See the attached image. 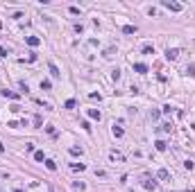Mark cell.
I'll list each match as a JSON object with an SVG mask.
<instances>
[{
    "instance_id": "3",
    "label": "cell",
    "mask_w": 195,
    "mask_h": 192,
    "mask_svg": "<svg viewBox=\"0 0 195 192\" xmlns=\"http://www.w3.org/2000/svg\"><path fill=\"white\" fill-rule=\"evenodd\" d=\"M48 70H50V75L55 77V79H59V77H62V72H59V68H57V63H48Z\"/></svg>"
},
{
    "instance_id": "13",
    "label": "cell",
    "mask_w": 195,
    "mask_h": 192,
    "mask_svg": "<svg viewBox=\"0 0 195 192\" xmlns=\"http://www.w3.org/2000/svg\"><path fill=\"white\" fill-rule=\"evenodd\" d=\"M70 156H82V147H70Z\"/></svg>"
},
{
    "instance_id": "2",
    "label": "cell",
    "mask_w": 195,
    "mask_h": 192,
    "mask_svg": "<svg viewBox=\"0 0 195 192\" xmlns=\"http://www.w3.org/2000/svg\"><path fill=\"white\" fill-rule=\"evenodd\" d=\"M177 57H179V50H177V48H168V50H166V59L168 61H175Z\"/></svg>"
},
{
    "instance_id": "5",
    "label": "cell",
    "mask_w": 195,
    "mask_h": 192,
    "mask_svg": "<svg viewBox=\"0 0 195 192\" xmlns=\"http://www.w3.org/2000/svg\"><path fill=\"white\" fill-rule=\"evenodd\" d=\"M0 93H2V97H9V100H18V97H21L18 93H14V91H7V88H5V91H0Z\"/></svg>"
},
{
    "instance_id": "11",
    "label": "cell",
    "mask_w": 195,
    "mask_h": 192,
    "mask_svg": "<svg viewBox=\"0 0 195 192\" xmlns=\"http://www.w3.org/2000/svg\"><path fill=\"white\" fill-rule=\"evenodd\" d=\"M46 167H48V170H50V172H55V170H57V163L48 158V161H46Z\"/></svg>"
},
{
    "instance_id": "8",
    "label": "cell",
    "mask_w": 195,
    "mask_h": 192,
    "mask_svg": "<svg viewBox=\"0 0 195 192\" xmlns=\"http://www.w3.org/2000/svg\"><path fill=\"white\" fill-rule=\"evenodd\" d=\"M88 118H93V120H100V118H102V115H100V111H98V109H88Z\"/></svg>"
},
{
    "instance_id": "30",
    "label": "cell",
    "mask_w": 195,
    "mask_h": 192,
    "mask_svg": "<svg viewBox=\"0 0 195 192\" xmlns=\"http://www.w3.org/2000/svg\"><path fill=\"white\" fill-rule=\"evenodd\" d=\"M14 192H23V190H21V188H16V190H14Z\"/></svg>"
},
{
    "instance_id": "27",
    "label": "cell",
    "mask_w": 195,
    "mask_h": 192,
    "mask_svg": "<svg viewBox=\"0 0 195 192\" xmlns=\"http://www.w3.org/2000/svg\"><path fill=\"white\" fill-rule=\"evenodd\" d=\"M84 188H86V185H84L82 181H77V183H75V190H84Z\"/></svg>"
},
{
    "instance_id": "16",
    "label": "cell",
    "mask_w": 195,
    "mask_h": 192,
    "mask_svg": "<svg viewBox=\"0 0 195 192\" xmlns=\"http://www.w3.org/2000/svg\"><path fill=\"white\" fill-rule=\"evenodd\" d=\"M109 156H111L113 161H125V158H123V154H118V152H111Z\"/></svg>"
},
{
    "instance_id": "20",
    "label": "cell",
    "mask_w": 195,
    "mask_h": 192,
    "mask_svg": "<svg viewBox=\"0 0 195 192\" xmlns=\"http://www.w3.org/2000/svg\"><path fill=\"white\" fill-rule=\"evenodd\" d=\"M157 176H159V179H168L170 174H168V170H159V172H157Z\"/></svg>"
},
{
    "instance_id": "6",
    "label": "cell",
    "mask_w": 195,
    "mask_h": 192,
    "mask_svg": "<svg viewBox=\"0 0 195 192\" xmlns=\"http://www.w3.org/2000/svg\"><path fill=\"white\" fill-rule=\"evenodd\" d=\"M70 170L73 172H82V170H86V165L84 163H70Z\"/></svg>"
},
{
    "instance_id": "21",
    "label": "cell",
    "mask_w": 195,
    "mask_h": 192,
    "mask_svg": "<svg viewBox=\"0 0 195 192\" xmlns=\"http://www.w3.org/2000/svg\"><path fill=\"white\" fill-rule=\"evenodd\" d=\"M111 79H113V81H118V79H120V70H118V68L111 72Z\"/></svg>"
},
{
    "instance_id": "31",
    "label": "cell",
    "mask_w": 195,
    "mask_h": 192,
    "mask_svg": "<svg viewBox=\"0 0 195 192\" xmlns=\"http://www.w3.org/2000/svg\"><path fill=\"white\" fill-rule=\"evenodd\" d=\"M0 30H2V23H0Z\"/></svg>"
},
{
    "instance_id": "23",
    "label": "cell",
    "mask_w": 195,
    "mask_h": 192,
    "mask_svg": "<svg viewBox=\"0 0 195 192\" xmlns=\"http://www.w3.org/2000/svg\"><path fill=\"white\" fill-rule=\"evenodd\" d=\"M34 158H36V161H43L46 156H43V152H34Z\"/></svg>"
},
{
    "instance_id": "29",
    "label": "cell",
    "mask_w": 195,
    "mask_h": 192,
    "mask_svg": "<svg viewBox=\"0 0 195 192\" xmlns=\"http://www.w3.org/2000/svg\"><path fill=\"white\" fill-rule=\"evenodd\" d=\"M0 152H5V145H2V142H0Z\"/></svg>"
},
{
    "instance_id": "4",
    "label": "cell",
    "mask_w": 195,
    "mask_h": 192,
    "mask_svg": "<svg viewBox=\"0 0 195 192\" xmlns=\"http://www.w3.org/2000/svg\"><path fill=\"white\" fill-rule=\"evenodd\" d=\"M25 41H27V45H30V48L41 45V39H39V36H25Z\"/></svg>"
},
{
    "instance_id": "17",
    "label": "cell",
    "mask_w": 195,
    "mask_h": 192,
    "mask_svg": "<svg viewBox=\"0 0 195 192\" xmlns=\"http://www.w3.org/2000/svg\"><path fill=\"white\" fill-rule=\"evenodd\" d=\"M170 129H172V124H170V122H166V124H161V127H159V131H166V133H168Z\"/></svg>"
},
{
    "instance_id": "9",
    "label": "cell",
    "mask_w": 195,
    "mask_h": 192,
    "mask_svg": "<svg viewBox=\"0 0 195 192\" xmlns=\"http://www.w3.org/2000/svg\"><path fill=\"white\" fill-rule=\"evenodd\" d=\"M111 133H113L116 138H123V136H125V131L120 129V127H113V129H111Z\"/></svg>"
},
{
    "instance_id": "22",
    "label": "cell",
    "mask_w": 195,
    "mask_h": 192,
    "mask_svg": "<svg viewBox=\"0 0 195 192\" xmlns=\"http://www.w3.org/2000/svg\"><path fill=\"white\" fill-rule=\"evenodd\" d=\"M9 111H11V113H18V111H21V104H11Z\"/></svg>"
},
{
    "instance_id": "7",
    "label": "cell",
    "mask_w": 195,
    "mask_h": 192,
    "mask_svg": "<svg viewBox=\"0 0 195 192\" xmlns=\"http://www.w3.org/2000/svg\"><path fill=\"white\" fill-rule=\"evenodd\" d=\"M134 70L141 72V75H145V72H148V66H145V63H134Z\"/></svg>"
},
{
    "instance_id": "1",
    "label": "cell",
    "mask_w": 195,
    "mask_h": 192,
    "mask_svg": "<svg viewBox=\"0 0 195 192\" xmlns=\"http://www.w3.org/2000/svg\"><path fill=\"white\" fill-rule=\"evenodd\" d=\"M161 5H164L166 9H170V11H182V9H184V7H182L179 2H170V0H164Z\"/></svg>"
},
{
    "instance_id": "28",
    "label": "cell",
    "mask_w": 195,
    "mask_h": 192,
    "mask_svg": "<svg viewBox=\"0 0 195 192\" xmlns=\"http://www.w3.org/2000/svg\"><path fill=\"white\" fill-rule=\"evenodd\" d=\"M0 57H7V50H5L2 45H0Z\"/></svg>"
},
{
    "instance_id": "25",
    "label": "cell",
    "mask_w": 195,
    "mask_h": 192,
    "mask_svg": "<svg viewBox=\"0 0 195 192\" xmlns=\"http://www.w3.org/2000/svg\"><path fill=\"white\" fill-rule=\"evenodd\" d=\"M82 129H84V131H91V124H88V122L84 120V122H82Z\"/></svg>"
},
{
    "instance_id": "12",
    "label": "cell",
    "mask_w": 195,
    "mask_h": 192,
    "mask_svg": "<svg viewBox=\"0 0 195 192\" xmlns=\"http://www.w3.org/2000/svg\"><path fill=\"white\" fill-rule=\"evenodd\" d=\"M134 32H136V27H134V25H125L123 27V34H134Z\"/></svg>"
},
{
    "instance_id": "10",
    "label": "cell",
    "mask_w": 195,
    "mask_h": 192,
    "mask_svg": "<svg viewBox=\"0 0 195 192\" xmlns=\"http://www.w3.org/2000/svg\"><path fill=\"white\" fill-rule=\"evenodd\" d=\"M143 54H154V45L145 43V45H143Z\"/></svg>"
},
{
    "instance_id": "15",
    "label": "cell",
    "mask_w": 195,
    "mask_h": 192,
    "mask_svg": "<svg viewBox=\"0 0 195 192\" xmlns=\"http://www.w3.org/2000/svg\"><path fill=\"white\" fill-rule=\"evenodd\" d=\"M186 75L195 77V63H190V66H186Z\"/></svg>"
},
{
    "instance_id": "14",
    "label": "cell",
    "mask_w": 195,
    "mask_h": 192,
    "mask_svg": "<svg viewBox=\"0 0 195 192\" xmlns=\"http://www.w3.org/2000/svg\"><path fill=\"white\" fill-rule=\"evenodd\" d=\"M143 188H145V190H154L157 183H154V181H143Z\"/></svg>"
},
{
    "instance_id": "26",
    "label": "cell",
    "mask_w": 195,
    "mask_h": 192,
    "mask_svg": "<svg viewBox=\"0 0 195 192\" xmlns=\"http://www.w3.org/2000/svg\"><path fill=\"white\" fill-rule=\"evenodd\" d=\"M161 111H164V113H172V106H170V104H166L164 109H161Z\"/></svg>"
},
{
    "instance_id": "18",
    "label": "cell",
    "mask_w": 195,
    "mask_h": 192,
    "mask_svg": "<svg viewBox=\"0 0 195 192\" xmlns=\"http://www.w3.org/2000/svg\"><path fill=\"white\" fill-rule=\"evenodd\" d=\"M154 145H157V149H159V152H166V142H164V140H157Z\"/></svg>"
},
{
    "instance_id": "24",
    "label": "cell",
    "mask_w": 195,
    "mask_h": 192,
    "mask_svg": "<svg viewBox=\"0 0 195 192\" xmlns=\"http://www.w3.org/2000/svg\"><path fill=\"white\" fill-rule=\"evenodd\" d=\"M88 100H98V102H100V93H91V95H88Z\"/></svg>"
},
{
    "instance_id": "19",
    "label": "cell",
    "mask_w": 195,
    "mask_h": 192,
    "mask_svg": "<svg viewBox=\"0 0 195 192\" xmlns=\"http://www.w3.org/2000/svg\"><path fill=\"white\" fill-rule=\"evenodd\" d=\"M41 88H43V91H50V88H52V84H50L48 79H43V81H41Z\"/></svg>"
}]
</instances>
